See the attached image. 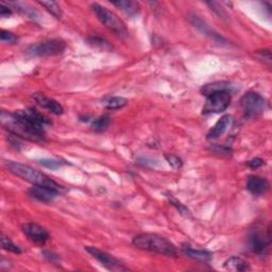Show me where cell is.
Returning a JSON list of instances; mask_svg holds the SVG:
<instances>
[{"label":"cell","mask_w":272,"mask_h":272,"mask_svg":"<svg viewBox=\"0 0 272 272\" xmlns=\"http://www.w3.org/2000/svg\"><path fill=\"white\" fill-rule=\"evenodd\" d=\"M114 6L119 8L124 13H126L129 16H134L139 11V5L135 2H115L113 3Z\"/></svg>","instance_id":"17"},{"label":"cell","mask_w":272,"mask_h":272,"mask_svg":"<svg viewBox=\"0 0 272 272\" xmlns=\"http://www.w3.org/2000/svg\"><path fill=\"white\" fill-rule=\"evenodd\" d=\"M167 162L173 166L174 168H180L181 166H182V160H181L180 157H178L177 155H174V154H166L165 155Z\"/></svg>","instance_id":"26"},{"label":"cell","mask_w":272,"mask_h":272,"mask_svg":"<svg viewBox=\"0 0 272 272\" xmlns=\"http://www.w3.org/2000/svg\"><path fill=\"white\" fill-rule=\"evenodd\" d=\"M232 124H233V117H232L231 115L223 116L216 123V125L210 129V131L207 134V138L216 139V138H219L220 136H223L232 127Z\"/></svg>","instance_id":"13"},{"label":"cell","mask_w":272,"mask_h":272,"mask_svg":"<svg viewBox=\"0 0 272 272\" xmlns=\"http://www.w3.org/2000/svg\"><path fill=\"white\" fill-rule=\"evenodd\" d=\"M182 251L188 257L198 260V261H203V263L209 261L211 258V254L209 253V252L204 251V250H195L193 248H190L189 246H183Z\"/></svg>","instance_id":"16"},{"label":"cell","mask_w":272,"mask_h":272,"mask_svg":"<svg viewBox=\"0 0 272 272\" xmlns=\"http://www.w3.org/2000/svg\"><path fill=\"white\" fill-rule=\"evenodd\" d=\"M240 105L244 111L245 117L248 119H253L264 112L266 100L258 93L249 92L241 98Z\"/></svg>","instance_id":"6"},{"label":"cell","mask_w":272,"mask_h":272,"mask_svg":"<svg viewBox=\"0 0 272 272\" xmlns=\"http://www.w3.org/2000/svg\"><path fill=\"white\" fill-rule=\"evenodd\" d=\"M224 268L228 271H234V272H239V271H248L250 270V265L247 260L244 258L238 257V256H233L228 258L225 264Z\"/></svg>","instance_id":"15"},{"label":"cell","mask_w":272,"mask_h":272,"mask_svg":"<svg viewBox=\"0 0 272 272\" xmlns=\"http://www.w3.org/2000/svg\"><path fill=\"white\" fill-rule=\"evenodd\" d=\"M39 164L47 167V168H51V169H57L60 166H62L63 163L60 162V160L57 159H51V158H44L39 160Z\"/></svg>","instance_id":"25"},{"label":"cell","mask_w":272,"mask_h":272,"mask_svg":"<svg viewBox=\"0 0 272 272\" xmlns=\"http://www.w3.org/2000/svg\"><path fill=\"white\" fill-rule=\"evenodd\" d=\"M92 10L96 14L100 23L103 24L114 34L122 38H126L129 35V31L126 25L115 13L110 11V10L106 9L105 7H102L98 4H93Z\"/></svg>","instance_id":"4"},{"label":"cell","mask_w":272,"mask_h":272,"mask_svg":"<svg viewBox=\"0 0 272 272\" xmlns=\"http://www.w3.org/2000/svg\"><path fill=\"white\" fill-rule=\"evenodd\" d=\"M33 99L39 106H42L43 108L49 111V112H51L55 115H62L64 112L63 106L60 104L57 100L49 98L44 94L36 93L33 95Z\"/></svg>","instance_id":"11"},{"label":"cell","mask_w":272,"mask_h":272,"mask_svg":"<svg viewBox=\"0 0 272 272\" xmlns=\"http://www.w3.org/2000/svg\"><path fill=\"white\" fill-rule=\"evenodd\" d=\"M104 106L108 110H117V108H122L127 105L128 100L123 97H107L106 99L103 100Z\"/></svg>","instance_id":"19"},{"label":"cell","mask_w":272,"mask_h":272,"mask_svg":"<svg viewBox=\"0 0 272 272\" xmlns=\"http://www.w3.org/2000/svg\"><path fill=\"white\" fill-rule=\"evenodd\" d=\"M2 246L5 250L12 252V253L15 254H21L22 253V249L19 248L16 244H14L13 241L10 239L8 236H6L5 234H2Z\"/></svg>","instance_id":"21"},{"label":"cell","mask_w":272,"mask_h":272,"mask_svg":"<svg viewBox=\"0 0 272 272\" xmlns=\"http://www.w3.org/2000/svg\"><path fill=\"white\" fill-rule=\"evenodd\" d=\"M12 15V10L9 7L5 6V4L0 5V16L2 17H9Z\"/></svg>","instance_id":"28"},{"label":"cell","mask_w":272,"mask_h":272,"mask_svg":"<svg viewBox=\"0 0 272 272\" xmlns=\"http://www.w3.org/2000/svg\"><path fill=\"white\" fill-rule=\"evenodd\" d=\"M7 168L9 169L10 173H12L16 177L33 184L34 186L49 187L55 190H58L59 193H60V190L62 189V187L60 186L57 182H55L53 180H51L43 173H39V171L35 170L34 168L30 167L28 165H25L22 163H16V162H9L7 163Z\"/></svg>","instance_id":"3"},{"label":"cell","mask_w":272,"mask_h":272,"mask_svg":"<svg viewBox=\"0 0 272 272\" xmlns=\"http://www.w3.org/2000/svg\"><path fill=\"white\" fill-rule=\"evenodd\" d=\"M231 93L229 90H220L206 96V101L202 108V114H217L226 111L231 104Z\"/></svg>","instance_id":"7"},{"label":"cell","mask_w":272,"mask_h":272,"mask_svg":"<svg viewBox=\"0 0 272 272\" xmlns=\"http://www.w3.org/2000/svg\"><path fill=\"white\" fill-rule=\"evenodd\" d=\"M66 49V44L62 39H47V41L33 44L27 49V53L31 57H53L61 55Z\"/></svg>","instance_id":"5"},{"label":"cell","mask_w":272,"mask_h":272,"mask_svg":"<svg viewBox=\"0 0 272 272\" xmlns=\"http://www.w3.org/2000/svg\"><path fill=\"white\" fill-rule=\"evenodd\" d=\"M88 42L90 44H93V46H99L100 48L102 49H108L110 48V45L106 41H104L103 38H100V37H90L88 39Z\"/></svg>","instance_id":"27"},{"label":"cell","mask_w":272,"mask_h":272,"mask_svg":"<svg viewBox=\"0 0 272 272\" xmlns=\"http://www.w3.org/2000/svg\"><path fill=\"white\" fill-rule=\"evenodd\" d=\"M133 245L140 250L154 252V253H158L170 257L177 256V249L175 245L166 237H163L157 234H151V233L139 234L134 237Z\"/></svg>","instance_id":"2"},{"label":"cell","mask_w":272,"mask_h":272,"mask_svg":"<svg viewBox=\"0 0 272 272\" xmlns=\"http://www.w3.org/2000/svg\"><path fill=\"white\" fill-rule=\"evenodd\" d=\"M0 37H2V42L6 44H15L17 42V36L12 32L7 31V30H2Z\"/></svg>","instance_id":"23"},{"label":"cell","mask_w":272,"mask_h":272,"mask_svg":"<svg viewBox=\"0 0 272 272\" xmlns=\"http://www.w3.org/2000/svg\"><path fill=\"white\" fill-rule=\"evenodd\" d=\"M230 88H231L230 83L219 81V82H214V83H210V84H205L202 88H201V93L207 96L209 94L220 92V90H229L230 92Z\"/></svg>","instance_id":"18"},{"label":"cell","mask_w":272,"mask_h":272,"mask_svg":"<svg viewBox=\"0 0 272 272\" xmlns=\"http://www.w3.org/2000/svg\"><path fill=\"white\" fill-rule=\"evenodd\" d=\"M38 4L41 5L42 7H44L47 11L51 13L55 17H57V18L62 17V15H63L62 10L57 3H55V2H39Z\"/></svg>","instance_id":"20"},{"label":"cell","mask_w":272,"mask_h":272,"mask_svg":"<svg viewBox=\"0 0 272 272\" xmlns=\"http://www.w3.org/2000/svg\"><path fill=\"white\" fill-rule=\"evenodd\" d=\"M270 237H267L259 231H252L249 236V246L253 253L259 256H264L267 253Z\"/></svg>","instance_id":"10"},{"label":"cell","mask_w":272,"mask_h":272,"mask_svg":"<svg viewBox=\"0 0 272 272\" xmlns=\"http://www.w3.org/2000/svg\"><path fill=\"white\" fill-rule=\"evenodd\" d=\"M3 126L16 137H22L34 143L45 142V126L49 120L34 108L19 110L15 113L2 112Z\"/></svg>","instance_id":"1"},{"label":"cell","mask_w":272,"mask_h":272,"mask_svg":"<svg viewBox=\"0 0 272 272\" xmlns=\"http://www.w3.org/2000/svg\"><path fill=\"white\" fill-rule=\"evenodd\" d=\"M85 250L93 257H95L103 267H105L107 270H111V271H125V270H127V268L124 266V264L120 263V261L116 257L106 253V252H104L102 250H100V249L93 247V246H86Z\"/></svg>","instance_id":"8"},{"label":"cell","mask_w":272,"mask_h":272,"mask_svg":"<svg viewBox=\"0 0 272 272\" xmlns=\"http://www.w3.org/2000/svg\"><path fill=\"white\" fill-rule=\"evenodd\" d=\"M25 235L36 245H44L49 238V234L45 228L34 223H29L23 226Z\"/></svg>","instance_id":"9"},{"label":"cell","mask_w":272,"mask_h":272,"mask_svg":"<svg viewBox=\"0 0 272 272\" xmlns=\"http://www.w3.org/2000/svg\"><path fill=\"white\" fill-rule=\"evenodd\" d=\"M110 125V118L108 116L104 115L99 117L94 120V123L92 124V128L97 131V132H101V131H104Z\"/></svg>","instance_id":"22"},{"label":"cell","mask_w":272,"mask_h":272,"mask_svg":"<svg viewBox=\"0 0 272 272\" xmlns=\"http://www.w3.org/2000/svg\"><path fill=\"white\" fill-rule=\"evenodd\" d=\"M247 189L252 195L261 196L269 189V182L263 177L251 176L247 181Z\"/></svg>","instance_id":"12"},{"label":"cell","mask_w":272,"mask_h":272,"mask_svg":"<svg viewBox=\"0 0 272 272\" xmlns=\"http://www.w3.org/2000/svg\"><path fill=\"white\" fill-rule=\"evenodd\" d=\"M248 165L251 167V168H258L260 166H263L264 165V160L263 159H260V158H253V159H251L248 162Z\"/></svg>","instance_id":"29"},{"label":"cell","mask_w":272,"mask_h":272,"mask_svg":"<svg viewBox=\"0 0 272 272\" xmlns=\"http://www.w3.org/2000/svg\"><path fill=\"white\" fill-rule=\"evenodd\" d=\"M29 194L32 198L41 201V202H51L59 195V191L49 187L34 186L30 189Z\"/></svg>","instance_id":"14"},{"label":"cell","mask_w":272,"mask_h":272,"mask_svg":"<svg viewBox=\"0 0 272 272\" xmlns=\"http://www.w3.org/2000/svg\"><path fill=\"white\" fill-rule=\"evenodd\" d=\"M256 57L258 58V60H260V61H263L264 64L270 66V64H271V52H270V50H268V49L258 50V51L256 52Z\"/></svg>","instance_id":"24"}]
</instances>
